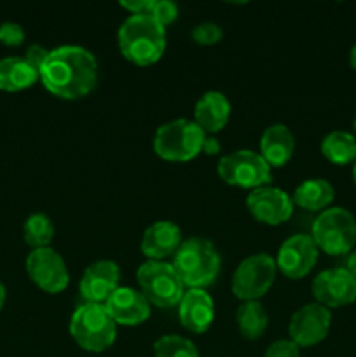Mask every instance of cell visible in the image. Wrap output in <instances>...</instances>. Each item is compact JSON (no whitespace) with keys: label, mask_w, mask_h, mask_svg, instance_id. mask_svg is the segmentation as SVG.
Masks as SVG:
<instances>
[{"label":"cell","mask_w":356,"mask_h":357,"mask_svg":"<svg viewBox=\"0 0 356 357\" xmlns=\"http://www.w3.org/2000/svg\"><path fill=\"white\" fill-rule=\"evenodd\" d=\"M38 79L54 96L79 100L96 86V58L80 45H61L49 51L47 59L38 70Z\"/></svg>","instance_id":"1"},{"label":"cell","mask_w":356,"mask_h":357,"mask_svg":"<svg viewBox=\"0 0 356 357\" xmlns=\"http://www.w3.org/2000/svg\"><path fill=\"white\" fill-rule=\"evenodd\" d=\"M117 42L128 61L138 66H149L163 58L166 30L150 14L129 16L119 28Z\"/></svg>","instance_id":"2"},{"label":"cell","mask_w":356,"mask_h":357,"mask_svg":"<svg viewBox=\"0 0 356 357\" xmlns=\"http://www.w3.org/2000/svg\"><path fill=\"white\" fill-rule=\"evenodd\" d=\"M171 265L185 288L205 289L218 278L220 255L209 241L192 237L180 244Z\"/></svg>","instance_id":"3"},{"label":"cell","mask_w":356,"mask_h":357,"mask_svg":"<svg viewBox=\"0 0 356 357\" xmlns=\"http://www.w3.org/2000/svg\"><path fill=\"white\" fill-rule=\"evenodd\" d=\"M70 335L80 349L98 354L114 345L117 324L108 316L105 305L82 303L70 317Z\"/></svg>","instance_id":"4"},{"label":"cell","mask_w":356,"mask_h":357,"mask_svg":"<svg viewBox=\"0 0 356 357\" xmlns=\"http://www.w3.org/2000/svg\"><path fill=\"white\" fill-rule=\"evenodd\" d=\"M205 131L188 119H175L161 126L154 136V150L170 162H187L201 153Z\"/></svg>","instance_id":"5"},{"label":"cell","mask_w":356,"mask_h":357,"mask_svg":"<svg viewBox=\"0 0 356 357\" xmlns=\"http://www.w3.org/2000/svg\"><path fill=\"white\" fill-rule=\"evenodd\" d=\"M318 250L330 257L349 255L356 244V218L344 208H328L318 215L311 230Z\"/></svg>","instance_id":"6"},{"label":"cell","mask_w":356,"mask_h":357,"mask_svg":"<svg viewBox=\"0 0 356 357\" xmlns=\"http://www.w3.org/2000/svg\"><path fill=\"white\" fill-rule=\"evenodd\" d=\"M140 289L150 305L159 309H171L178 305L185 295V286L173 265L164 261L149 260L140 265L136 272Z\"/></svg>","instance_id":"7"},{"label":"cell","mask_w":356,"mask_h":357,"mask_svg":"<svg viewBox=\"0 0 356 357\" xmlns=\"http://www.w3.org/2000/svg\"><path fill=\"white\" fill-rule=\"evenodd\" d=\"M272 167L264 160V157L251 150H237V152L223 155L220 159L218 176L230 187L237 188H260L271 183Z\"/></svg>","instance_id":"8"},{"label":"cell","mask_w":356,"mask_h":357,"mask_svg":"<svg viewBox=\"0 0 356 357\" xmlns=\"http://www.w3.org/2000/svg\"><path fill=\"white\" fill-rule=\"evenodd\" d=\"M276 260L267 253L244 258L232 275V293L243 302H258L276 281Z\"/></svg>","instance_id":"9"},{"label":"cell","mask_w":356,"mask_h":357,"mask_svg":"<svg viewBox=\"0 0 356 357\" xmlns=\"http://www.w3.org/2000/svg\"><path fill=\"white\" fill-rule=\"evenodd\" d=\"M31 281L45 293H61L68 286L70 274L65 260L52 248H38L28 253L24 261Z\"/></svg>","instance_id":"10"},{"label":"cell","mask_w":356,"mask_h":357,"mask_svg":"<svg viewBox=\"0 0 356 357\" xmlns=\"http://www.w3.org/2000/svg\"><path fill=\"white\" fill-rule=\"evenodd\" d=\"M332 326V312L320 303H307L292 316L288 324L290 340L299 347H313L327 338Z\"/></svg>","instance_id":"11"},{"label":"cell","mask_w":356,"mask_h":357,"mask_svg":"<svg viewBox=\"0 0 356 357\" xmlns=\"http://www.w3.org/2000/svg\"><path fill=\"white\" fill-rule=\"evenodd\" d=\"M313 295L327 309L351 305L356 302V278L346 267L327 268L314 278Z\"/></svg>","instance_id":"12"},{"label":"cell","mask_w":356,"mask_h":357,"mask_svg":"<svg viewBox=\"0 0 356 357\" xmlns=\"http://www.w3.org/2000/svg\"><path fill=\"white\" fill-rule=\"evenodd\" d=\"M318 246L313 237L297 234L281 244L276 257V267L288 279H302L309 274L318 261Z\"/></svg>","instance_id":"13"},{"label":"cell","mask_w":356,"mask_h":357,"mask_svg":"<svg viewBox=\"0 0 356 357\" xmlns=\"http://www.w3.org/2000/svg\"><path fill=\"white\" fill-rule=\"evenodd\" d=\"M246 208L257 222L281 225L293 213V201L285 190L274 187L255 188L246 197Z\"/></svg>","instance_id":"14"},{"label":"cell","mask_w":356,"mask_h":357,"mask_svg":"<svg viewBox=\"0 0 356 357\" xmlns=\"http://www.w3.org/2000/svg\"><path fill=\"white\" fill-rule=\"evenodd\" d=\"M103 305L114 323L122 326H138L150 317L149 300L142 291L128 286H119Z\"/></svg>","instance_id":"15"},{"label":"cell","mask_w":356,"mask_h":357,"mask_svg":"<svg viewBox=\"0 0 356 357\" xmlns=\"http://www.w3.org/2000/svg\"><path fill=\"white\" fill-rule=\"evenodd\" d=\"M119 271L117 264L112 260H100L91 264L80 279V296L86 303H101L103 305L112 293L119 288Z\"/></svg>","instance_id":"16"},{"label":"cell","mask_w":356,"mask_h":357,"mask_svg":"<svg viewBox=\"0 0 356 357\" xmlns=\"http://www.w3.org/2000/svg\"><path fill=\"white\" fill-rule=\"evenodd\" d=\"M178 316L185 330L191 333H206L215 319V305L205 289H187L178 303Z\"/></svg>","instance_id":"17"},{"label":"cell","mask_w":356,"mask_h":357,"mask_svg":"<svg viewBox=\"0 0 356 357\" xmlns=\"http://www.w3.org/2000/svg\"><path fill=\"white\" fill-rule=\"evenodd\" d=\"M181 244V230L173 222H156L145 230L142 237V251L149 260L161 261L175 255Z\"/></svg>","instance_id":"18"},{"label":"cell","mask_w":356,"mask_h":357,"mask_svg":"<svg viewBox=\"0 0 356 357\" xmlns=\"http://www.w3.org/2000/svg\"><path fill=\"white\" fill-rule=\"evenodd\" d=\"M230 101L218 91H208L199 98L194 108V122L209 135L222 131L230 119Z\"/></svg>","instance_id":"19"},{"label":"cell","mask_w":356,"mask_h":357,"mask_svg":"<svg viewBox=\"0 0 356 357\" xmlns=\"http://www.w3.org/2000/svg\"><path fill=\"white\" fill-rule=\"evenodd\" d=\"M295 150V138L285 124H272L260 136V155L271 167L290 162Z\"/></svg>","instance_id":"20"},{"label":"cell","mask_w":356,"mask_h":357,"mask_svg":"<svg viewBox=\"0 0 356 357\" xmlns=\"http://www.w3.org/2000/svg\"><path fill=\"white\" fill-rule=\"evenodd\" d=\"M38 80V72L24 58L9 56L0 59V89L7 93L28 89Z\"/></svg>","instance_id":"21"},{"label":"cell","mask_w":356,"mask_h":357,"mask_svg":"<svg viewBox=\"0 0 356 357\" xmlns=\"http://www.w3.org/2000/svg\"><path fill=\"white\" fill-rule=\"evenodd\" d=\"M335 197V190L330 185V181L323 178H309L302 181L295 188L292 195L293 204L299 208L307 209V211H325L332 204Z\"/></svg>","instance_id":"22"},{"label":"cell","mask_w":356,"mask_h":357,"mask_svg":"<svg viewBox=\"0 0 356 357\" xmlns=\"http://www.w3.org/2000/svg\"><path fill=\"white\" fill-rule=\"evenodd\" d=\"M321 153L335 166H348L356 160V136L348 131H332L321 142Z\"/></svg>","instance_id":"23"},{"label":"cell","mask_w":356,"mask_h":357,"mask_svg":"<svg viewBox=\"0 0 356 357\" xmlns=\"http://www.w3.org/2000/svg\"><path fill=\"white\" fill-rule=\"evenodd\" d=\"M239 333L246 340H257L267 330L269 317L260 302H243L236 312Z\"/></svg>","instance_id":"24"},{"label":"cell","mask_w":356,"mask_h":357,"mask_svg":"<svg viewBox=\"0 0 356 357\" xmlns=\"http://www.w3.org/2000/svg\"><path fill=\"white\" fill-rule=\"evenodd\" d=\"M24 243L34 250L38 248H49L52 237H54V225L52 220L44 213H34L27 218L23 227Z\"/></svg>","instance_id":"25"},{"label":"cell","mask_w":356,"mask_h":357,"mask_svg":"<svg viewBox=\"0 0 356 357\" xmlns=\"http://www.w3.org/2000/svg\"><path fill=\"white\" fill-rule=\"evenodd\" d=\"M154 357H199V352L188 338L164 335L154 344Z\"/></svg>","instance_id":"26"},{"label":"cell","mask_w":356,"mask_h":357,"mask_svg":"<svg viewBox=\"0 0 356 357\" xmlns=\"http://www.w3.org/2000/svg\"><path fill=\"white\" fill-rule=\"evenodd\" d=\"M222 28L216 23H212V21H205V23L195 24L194 30H192V38H194L195 44L199 45H215L222 40Z\"/></svg>","instance_id":"27"},{"label":"cell","mask_w":356,"mask_h":357,"mask_svg":"<svg viewBox=\"0 0 356 357\" xmlns=\"http://www.w3.org/2000/svg\"><path fill=\"white\" fill-rule=\"evenodd\" d=\"M24 30L21 24L13 23V21H6L0 24V44L7 45V47H17L24 42Z\"/></svg>","instance_id":"28"},{"label":"cell","mask_w":356,"mask_h":357,"mask_svg":"<svg viewBox=\"0 0 356 357\" xmlns=\"http://www.w3.org/2000/svg\"><path fill=\"white\" fill-rule=\"evenodd\" d=\"M150 16H152L161 26H168V24H171L178 17V7L177 3L170 2V0H156Z\"/></svg>","instance_id":"29"},{"label":"cell","mask_w":356,"mask_h":357,"mask_svg":"<svg viewBox=\"0 0 356 357\" xmlns=\"http://www.w3.org/2000/svg\"><path fill=\"white\" fill-rule=\"evenodd\" d=\"M264 357H300V347L292 340H276L269 345Z\"/></svg>","instance_id":"30"},{"label":"cell","mask_w":356,"mask_h":357,"mask_svg":"<svg viewBox=\"0 0 356 357\" xmlns=\"http://www.w3.org/2000/svg\"><path fill=\"white\" fill-rule=\"evenodd\" d=\"M154 3L156 0H121L119 6L129 10L131 16H147V14H152Z\"/></svg>","instance_id":"31"},{"label":"cell","mask_w":356,"mask_h":357,"mask_svg":"<svg viewBox=\"0 0 356 357\" xmlns=\"http://www.w3.org/2000/svg\"><path fill=\"white\" fill-rule=\"evenodd\" d=\"M47 56H49V51L44 47V45H40V44L28 45L27 52H24V59H27V61L30 63V65L34 66L37 72L42 68V65L45 63Z\"/></svg>","instance_id":"32"},{"label":"cell","mask_w":356,"mask_h":357,"mask_svg":"<svg viewBox=\"0 0 356 357\" xmlns=\"http://www.w3.org/2000/svg\"><path fill=\"white\" fill-rule=\"evenodd\" d=\"M201 153H206V155H216L220 153V142L215 138V136H206L205 143H202Z\"/></svg>","instance_id":"33"},{"label":"cell","mask_w":356,"mask_h":357,"mask_svg":"<svg viewBox=\"0 0 356 357\" xmlns=\"http://www.w3.org/2000/svg\"><path fill=\"white\" fill-rule=\"evenodd\" d=\"M346 268L356 278V250H353L351 253H349L348 261H346Z\"/></svg>","instance_id":"34"},{"label":"cell","mask_w":356,"mask_h":357,"mask_svg":"<svg viewBox=\"0 0 356 357\" xmlns=\"http://www.w3.org/2000/svg\"><path fill=\"white\" fill-rule=\"evenodd\" d=\"M349 65H351L353 70H356V44L349 51Z\"/></svg>","instance_id":"35"},{"label":"cell","mask_w":356,"mask_h":357,"mask_svg":"<svg viewBox=\"0 0 356 357\" xmlns=\"http://www.w3.org/2000/svg\"><path fill=\"white\" fill-rule=\"evenodd\" d=\"M3 303H6V286H3L2 281H0V310H2Z\"/></svg>","instance_id":"36"},{"label":"cell","mask_w":356,"mask_h":357,"mask_svg":"<svg viewBox=\"0 0 356 357\" xmlns=\"http://www.w3.org/2000/svg\"><path fill=\"white\" fill-rule=\"evenodd\" d=\"M353 180H355V185H356V160L355 164H353Z\"/></svg>","instance_id":"37"},{"label":"cell","mask_w":356,"mask_h":357,"mask_svg":"<svg viewBox=\"0 0 356 357\" xmlns=\"http://www.w3.org/2000/svg\"><path fill=\"white\" fill-rule=\"evenodd\" d=\"M353 131H355L353 135L356 136V114H355V117H353Z\"/></svg>","instance_id":"38"}]
</instances>
